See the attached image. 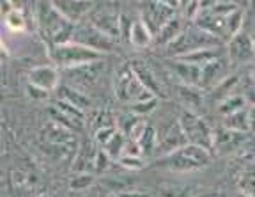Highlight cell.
<instances>
[{
	"instance_id": "cell-5",
	"label": "cell",
	"mask_w": 255,
	"mask_h": 197,
	"mask_svg": "<svg viewBox=\"0 0 255 197\" xmlns=\"http://www.w3.org/2000/svg\"><path fill=\"white\" fill-rule=\"evenodd\" d=\"M50 57H52L57 68H62L64 71L89 64V62H96V60H103V53H98L94 50L87 48V46L73 43V41L68 44H60V46L50 48Z\"/></svg>"
},
{
	"instance_id": "cell-12",
	"label": "cell",
	"mask_w": 255,
	"mask_h": 197,
	"mask_svg": "<svg viewBox=\"0 0 255 197\" xmlns=\"http://www.w3.org/2000/svg\"><path fill=\"white\" fill-rule=\"evenodd\" d=\"M227 55L236 64H245L255 59V43L248 34L239 32L227 43Z\"/></svg>"
},
{
	"instance_id": "cell-51",
	"label": "cell",
	"mask_w": 255,
	"mask_h": 197,
	"mask_svg": "<svg viewBox=\"0 0 255 197\" xmlns=\"http://www.w3.org/2000/svg\"><path fill=\"white\" fill-rule=\"evenodd\" d=\"M254 75H255V66H254Z\"/></svg>"
},
{
	"instance_id": "cell-29",
	"label": "cell",
	"mask_w": 255,
	"mask_h": 197,
	"mask_svg": "<svg viewBox=\"0 0 255 197\" xmlns=\"http://www.w3.org/2000/svg\"><path fill=\"white\" fill-rule=\"evenodd\" d=\"M126 142H128V139H126V135H124L123 132H117L116 135H114V139H112L110 142H108L107 146H105V151L108 153V157L112 158V160H119L121 157H123V153H124V148H126Z\"/></svg>"
},
{
	"instance_id": "cell-27",
	"label": "cell",
	"mask_w": 255,
	"mask_h": 197,
	"mask_svg": "<svg viewBox=\"0 0 255 197\" xmlns=\"http://www.w3.org/2000/svg\"><path fill=\"white\" fill-rule=\"evenodd\" d=\"M245 105H247V98L243 94H232V96H227L218 103V114L223 117L232 116V114L243 110Z\"/></svg>"
},
{
	"instance_id": "cell-9",
	"label": "cell",
	"mask_w": 255,
	"mask_h": 197,
	"mask_svg": "<svg viewBox=\"0 0 255 197\" xmlns=\"http://www.w3.org/2000/svg\"><path fill=\"white\" fill-rule=\"evenodd\" d=\"M179 5V2H149L145 4V9L142 11L140 18L151 28L152 36H156L167 21L175 18V7Z\"/></svg>"
},
{
	"instance_id": "cell-39",
	"label": "cell",
	"mask_w": 255,
	"mask_h": 197,
	"mask_svg": "<svg viewBox=\"0 0 255 197\" xmlns=\"http://www.w3.org/2000/svg\"><path fill=\"white\" fill-rule=\"evenodd\" d=\"M117 164L124 169H129V171H140L145 167V160L142 157H128V155H123V157L117 160Z\"/></svg>"
},
{
	"instance_id": "cell-24",
	"label": "cell",
	"mask_w": 255,
	"mask_h": 197,
	"mask_svg": "<svg viewBox=\"0 0 255 197\" xmlns=\"http://www.w3.org/2000/svg\"><path fill=\"white\" fill-rule=\"evenodd\" d=\"M152 37L154 36H152L151 28L145 25V21H143L142 18L133 21L131 32H129V41H131L133 46H136V48H145V46L151 44Z\"/></svg>"
},
{
	"instance_id": "cell-21",
	"label": "cell",
	"mask_w": 255,
	"mask_h": 197,
	"mask_svg": "<svg viewBox=\"0 0 255 197\" xmlns=\"http://www.w3.org/2000/svg\"><path fill=\"white\" fill-rule=\"evenodd\" d=\"M133 68V71H135V75L138 77V80L142 82V85L145 89H147L149 93L152 94V96L156 98H163V91H161V87H159V82L158 78L154 77V73L151 71V68H149L145 62H140V60H133V62H129Z\"/></svg>"
},
{
	"instance_id": "cell-40",
	"label": "cell",
	"mask_w": 255,
	"mask_h": 197,
	"mask_svg": "<svg viewBox=\"0 0 255 197\" xmlns=\"http://www.w3.org/2000/svg\"><path fill=\"white\" fill-rule=\"evenodd\" d=\"M112 158L108 157V153L105 151L103 148H100V151H98V158H96V173L101 174V173H107L108 169H110V165H112Z\"/></svg>"
},
{
	"instance_id": "cell-47",
	"label": "cell",
	"mask_w": 255,
	"mask_h": 197,
	"mask_svg": "<svg viewBox=\"0 0 255 197\" xmlns=\"http://www.w3.org/2000/svg\"><path fill=\"white\" fill-rule=\"evenodd\" d=\"M248 121H250V132L255 135V103L248 109Z\"/></svg>"
},
{
	"instance_id": "cell-8",
	"label": "cell",
	"mask_w": 255,
	"mask_h": 197,
	"mask_svg": "<svg viewBox=\"0 0 255 197\" xmlns=\"http://www.w3.org/2000/svg\"><path fill=\"white\" fill-rule=\"evenodd\" d=\"M121 14L116 4H96L89 14V21L110 37L121 36Z\"/></svg>"
},
{
	"instance_id": "cell-35",
	"label": "cell",
	"mask_w": 255,
	"mask_h": 197,
	"mask_svg": "<svg viewBox=\"0 0 255 197\" xmlns=\"http://www.w3.org/2000/svg\"><path fill=\"white\" fill-rule=\"evenodd\" d=\"M140 148H142L143 153H151V151H156V144H158V132L152 125L147 126L145 133L142 135V139L138 141Z\"/></svg>"
},
{
	"instance_id": "cell-23",
	"label": "cell",
	"mask_w": 255,
	"mask_h": 197,
	"mask_svg": "<svg viewBox=\"0 0 255 197\" xmlns=\"http://www.w3.org/2000/svg\"><path fill=\"white\" fill-rule=\"evenodd\" d=\"M48 116H50V121H53V123L71 130V132H75V133H78L80 130L84 128V119H78V117L71 116V114H66L64 110L57 109L55 105H53V107H48Z\"/></svg>"
},
{
	"instance_id": "cell-14",
	"label": "cell",
	"mask_w": 255,
	"mask_h": 197,
	"mask_svg": "<svg viewBox=\"0 0 255 197\" xmlns=\"http://www.w3.org/2000/svg\"><path fill=\"white\" fill-rule=\"evenodd\" d=\"M245 142V133L234 132L225 126L213 130V151L218 155L232 153Z\"/></svg>"
},
{
	"instance_id": "cell-20",
	"label": "cell",
	"mask_w": 255,
	"mask_h": 197,
	"mask_svg": "<svg viewBox=\"0 0 255 197\" xmlns=\"http://www.w3.org/2000/svg\"><path fill=\"white\" fill-rule=\"evenodd\" d=\"M57 100H62L66 103L73 105L76 109H80L82 112L89 110L92 107V100L84 93V91H80L78 87H73V85H60L57 89Z\"/></svg>"
},
{
	"instance_id": "cell-41",
	"label": "cell",
	"mask_w": 255,
	"mask_h": 197,
	"mask_svg": "<svg viewBox=\"0 0 255 197\" xmlns=\"http://www.w3.org/2000/svg\"><path fill=\"white\" fill-rule=\"evenodd\" d=\"M202 11V4L200 2H186L184 4V18L190 21H195L197 16Z\"/></svg>"
},
{
	"instance_id": "cell-22",
	"label": "cell",
	"mask_w": 255,
	"mask_h": 197,
	"mask_svg": "<svg viewBox=\"0 0 255 197\" xmlns=\"http://www.w3.org/2000/svg\"><path fill=\"white\" fill-rule=\"evenodd\" d=\"M183 30L184 28H183L181 18L179 16L172 18L170 21H167L163 27L159 28V32L154 36V43L158 44V46H168V44H172L181 34H183Z\"/></svg>"
},
{
	"instance_id": "cell-50",
	"label": "cell",
	"mask_w": 255,
	"mask_h": 197,
	"mask_svg": "<svg viewBox=\"0 0 255 197\" xmlns=\"http://www.w3.org/2000/svg\"><path fill=\"white\" fill-rule=\"evenodd\" d=\"M238 197H254V196H248V194H243V192H239Z\"/></svg>"
},
{
	"instance_id": "cell-52",
	"label": "cell",
	"mask_w": 255,
	"mask_h": 197,
	"mask_svg": "<svg viewBox=\"0 0 255 197\" xmlns=\"http://www.w3.org/2000/svg\"><path fill=\"white\" fill-rule=\"evenodd\" d=\"M41 197H48V196H41Z\"/></svg>"
},
{
	"instance_id": "cell-17",
	"label": "cell",
	"mask_w": 255,
	"mask_h": 197,
	"mask_svg": "<svg viewBox=\"0 0 255 197\" xmlns=\"http://www.w3.org/2000/svg\"><path fill=\"white\" fill-rule=\"evenodd\" d=\"M98 151L100 146L94 141H84L80 144L78 153L75 155V162H73V171L78 173H87L89 169H96V158H98Z\"/></svg>"
},
{
	"instance_id": "cell-36",
	"label": "cell",
	"mask_w": 255,
	"mask_h": 197,
	"mask_svg": "<svg viewBox=\"0 0 255 197\" xmlns=\"http://www.w3.org/2000/svg\"><path fill=\"white\" fill-rule=\"evenodd\" d=\"M156 107H158V98H149V100L138 101V103L128 105V110L140 117V116H145V114H151Z\"/></svg>"
},
{
	"instance_id": "cell-31",
	"label": "cell",
	"mask_w": 255,
	"mask_h": 197,
	"mask_svg": "<svg viewBox=\"0 0 255 197\" xmlns=\"http://www.w3.org/2000/svg\"><path fill=\"white\" fill-rule=\"evenodd\" d=\"M239 190L243 194L255 197V164L245 167V171L239 176Z\"/></svg>"
},
{
	"instance_id": "cell-46",
	"label": "cell",
	"mask_w": 255,
	"mask_h": 197,
	"mask_svg": "<svg viewBox=\"0 0 255 197\" xmlns=\"http://www.w3.org/2000/svg\"><path fill=\"white\" fill-rule=\"evenodd\" d=\"M117 197H149V196L145 192H138V190H121V192H117Z\"/></svg>"
},
{
	"instance_id": "cell-28",
	"label": "cell",
	"mask_w": 255,
	"mask_h": 197,
	"mask_svg": "<svg viewBox=\"0 0 255 197\" xmlns=\"http://www.w3.org/2000/svg\"><path fill=\"white\" fill-rule=\"evenodd\" d=\"M179 98L186 103V110H197L202 107V96L197 91V87H190V85H181L179 87Z\"/></svg>"
},
{
	"instance_id": "cell-37",
	"label": "cell",
	"mask_w": 255,
	"mask_h": 197,
	"mask_svg": "<svg viewBox=\"0 0 255 197\" xmlns=\"http://www.w3.org/2000/svg\"><path fill=\"white\" fill-rule=\"evenodd\" d=\"M140 119H142V117L135 116V114H131L129 110H128L126 116H121L119 119H117V128H119L124 135H129V132L133 130V126H135Z\"/></svg>"
},
{
	"instance_id": "cell-4",
	"label": "cell",
	"mask_w": 255,
	"mask_h": 197,
	"mask_svg": "<svg viewBox=\"0 0 255 197\" xmlns=\"http://www.w3.org/2000/svg\"><path fill=\"white\" fill-rule=\"evenodd\" d=\"M114 93H116L117 100L126 105H133V103H138V101L149 100V98H156L142 85V82L138 80V77L133 71L131 64L121 66L116 71V77H114Z\"/></svg>"
},
{
	"instance_id": "cell-43",
	"label": "cell",
	"mask_w": 255,
	"mask_h": 197,
	"mask_svg": "<svg viewBox=\"0 0 255 197\" xmlns=\"http://www.w3.org/2000/svg\"><path fill=\"white\" fill-rule=\"evenodd\" d=\"M55 107H57V109H60V110H64L66 114H71V116L78 117V119H84V116H85V112H82L80 109H76V107H73V105L66 103V101H62V100H57Z\"/></svg>"
},
{
	"instance_id": "cell-15",
	"label": "cell",
	"mask_w": 255,
	"mask_h": 197,
	"mask_svg": "<svg viewBox=\"0 0 255 197\" xmlns=\"http://www.w3.org/2000/svg\"><path fill=\"white\" fill-rule=\"evenodd\" d=\"M59 12L62 14L66 20H69L71 23L78 25L84 21V18L87 14H91V11L94 9V2H82V0H59V2H53Z\"/></svg>"
},
{
	"instance_id": "cell-2",
	"label": "cell",
	"mask_w": 255,
	"mask_h": 197,
	"mask_svg": "<svg viewBox=\"0 0 255 197\" xmlns=\"http://www.w3.org/2000/svg\"><path fill=\"white\" fill-rule=\"evenodd\" d=\"M209 162H211V151L195 144H186L175 153L159 158L156 164L175 173H190V171L204 169Z\"/></svg>"
},
{
	"instance_id": "cell-1",
	"label": "cell",
	"mask_w": 255,
	"mask_h": 197,
	"mask_svg": "<svg viewBox=\"0 0 255 197\" xmlns=\"http://www.w3.org/2000/svg\"><path fill=\"white\" fill-rule=\"evenodd\" d=\"M34 12H36L37 30L50 48L71 43L76 25L66 20L53 5V2H39Z\"/></svg>"
},
{
	"instance_id": "cell-11",
	"label": "cell",
	"mask_w": 255,
	"mask_h": 197,
	"mask_svg": "<svg viewBox=\"0 0 255 197\" xmlns=\"http://www.w3.org/2000/svg\"><path fill=\"white\" fill-rule=\"evenodd\" d=\"M105 60H96V62H89V64L78 66V68L73 69H66V77H68L69 82H73V87L76 85H84V87H89V85H94L96 82L100 80V77L105 71Z\"/></svg>"
},
{
	"instance_id": "cell-16",
	"label": "cell",
	"mask_w": 255,
	"mask_h": 197,
	"mask_svg": "<svg viewBox=\"0 0 255 197\" xmlns=\"http://www.w3.org/2000/svg\"><path fill=\"white\" fill-rule=\"evenodd\" d=\"M41 144H75L76 141V133L71 130L64 128V126L57 125L53 121H48L46 125L41 128L39 132Z\"/></svg>"
},
{
	"instance_id": "cell-25",
	"label": "cell",
	"mask_w": 255,
	"mask_h": 197,
	"mask_svg": "<svg viewBox=\"0 0 255 197\" xmlns=\"http://www.w3.org/2000/svg\"><path fill=\"white\" fill-rule=\"evenodd\" d=\"M177 59L184 60V62H190V64H195V66H206L209 62L216 59H222V48H206V50H199V52H193V53H188V55L183 57H177Z\"/></svg>"
},
{
	"instance_id": "cell-3",
	"label": "cell",
	"mask_w": 255,
	"mask_h": 197,
	"mask_svg": "<svg viewBox=\"0 0 255 197\" xmlns=\"http://www.w3.org/2000/svg\"><path fill=\"white\" fill-rule=\"evenodd\" d=\"M206 48H222V41L218 37L211 36V34H207L206 30L199 28L197 25H193L191 28H184L183 34L167 46V50L174 59Z\"/></svg>"
},
{
	"instance_id": "cell-38",
	"label": "cell",
	"mask_w": 255,
	"mask_h": 197,
	"mask_svg": "<svg viewBox=\"0 0 255 197\" xmlns=\"http://www.w3.org/2000/svg\"><path fill=\"white\" fill-rule=\"evenodd\" d=\"M92 174L91 173H78L75 174L71 181H69V189L71 190H85L92 185Z\"/></svg>"
},
{
	"instance_id": "cell-7",
	"label": "cell",
	"mask_w": 255,
	"mask_h": 197,
	"mask_svg": "<svg viewBox=\"0 0 255 197\" xmlns=\"http://www.w3.org/2000/svg\"><path fill=\"white\" fill-rule=\"evenodd\" d=\"M73 43L87 46V48L94 50L98 53L112 52L114 50V37L101 32L100 28H96L91 21H82V23L76 25Z\"/></svg>"
},
{
	"instance_id": "cell-45",
	"label": "cell",
	"mask_w": 255,
	"mask_h": 197,
	"mask_svg": "<svg viewBox=\"0 0 255 197\" xmlns=\"http://www.w3.org/2000/svg\"><path fill=\"white\" fill-rule=\"evenodd\" d=\"M131 27H133V21L129 20L128 14H121V37H129V32H131Z\"/></svg>"
},
{
	"instance_id": "cell-33",
	"label": "cell",
	"mask_w": 255,
	"mask_h": 197,
	"mask_svg": "<svg viewBox=\"0 0 255 197\" xmlns=\"http://www.w3.org/2000/svg\"><path fill=\"white\" fill-rule=\"evenodd\" d=\"M119 132V128H117V125H101L98 126V130L94 132V142L100 148H105V146L108 144V142L114 139V135Z\"/></svg>"
},
{
	"instance_id": "cell-26",
	"label": "cell",
	"mask_w": 255,
	"mask_h": 197,
	"mask_svg": "<svg viewBox=\"0 0 255 197\" xmlns=\"http://www.w3.org/2000/svg\"><path fill=\"white\" fill-rule=\"evenodd\" d=\"M223 126L229 130H234L239 133L250 132V121H248V109L239 110V112L232 114V116L223 117Z\"/></svg>"
},
{
	"instance_id": "cell-44",
	"label": "cell",
	"mask_w": 255,
	"mask_h": 197,
	"mask_svg": "<svg viewBox=\"0 0 255 197\" xmlns=\"http://www.w3.org/2000/svg\"><path fill=\"white\" fill-rule=\"evenodd\" d=\"M123 155H128V157H142L143 151H142V148H140L138 142L129 141V139H128L126 148H124V153Z\"/></svg>"
},
{
	"instance_id": "cell-13",
	"label": "cell",
	"mask_w": 255,
	"mask_h": 197,
	"mask_svg": "<svg viewBox=\"0 0 255 197\" xmlns=\"http://www.w3.org/2000/svg\"><path fill=\"white\" fill-rule=\"evenodd\" d=\"M28 84L37 85L44 91H55L60 87V71L55 66H34L27 73Z\"/></svg>"
},
{
	"instance_id": "cell-42",
	"label": "cell",
	"mask_w": 255,
	"mask_h": 197,
	"mask_svg": "<svg viewBox=\"0 0 255 197\" xmlns=\"http://www.w3.org/2000/svg\"><path fill=\"white\" fill-rule=\"evenodd\" d=\"M48 91H44V89L37 87V85H32V84H27V96L30 98V100H36V101H43L48 98Z\"/></svg>"
},
{
	"instance_id": "cell-49",
	"label": "cell",
	"mask_w": 255,
	"mask_h": 197,
	"mask_svg": "<svg viewBox=\"0 0 255 197\" xmlns=\"http://www.w3.org/2000/svg\"><path fill=\"white\" fill-rule=\"evenodd\" d=\"M101 197H117V194H114V192H108V194H103Z\"/></svg>"
},
{
	"instance_id": "cell-34",
	"label": "cell",
	"mask_w": 255,
	"mask_h": 197,
	"mask_svg": "<svg viewBox=\"0 0 255 197\" xmlns=\"http://www.w3.org/2000/svg\"><path fill=\"white\" fill-rule=\"evenodd\" d=\"M245 21V11L241 7L238 11L231 12L227 16V32H229V41L232 39L234 36H238L241 32V27H243Z\"/></svg>"
},
{
	"instance_id": "cell-30",
	"label": "cell",
	"mask_w": 255,
	"mask_h": 197,
	"mask_svg": "<svg viewBox=\"0 0 255 197\" xmlns=\"http://www.w3.org/2000/svg\"><path fill=\"white\" fill-rule=\"evenodd\" d=\"M4 23L12 32H23V30H27V20H25V12L21 9L14 7L9 14H5Z\"/></svg>"
},
{
	"instance_id": "cell-18",
	"label": "cell",
	"mask_w": 255,
	"mask_h": 197,
	"mask_svg": "<svg viewBox=\"0 0 255 197\" xmlns=\"http://www.w3.org/2000/svg\"><path fill=\"white\" fill-rule=\"evenodd\" d=\"M225 62H223V59H216L213 60V62H209V64L202 66V71H200V84L199 87L200 89H215L216 85L220 84V82L225 80Z\"/></svg>"
},
{
	"instance_id": "cell-48",
	"label": "cell",
	"mask_w": 255,
	"mask_h": 197,
	"mask_svg": "<svg viewBox=\"0 0 255 197\" xmlns=\"http://www.w3.org/2000/svg\"><path fill=\"white\" fill-rule=\"evenodd\" d=\"M197 197H220L218 194H202V196H197Z\"/></svg>"
},
{
	"instance_id": "cell-19",
	"label": "cell",
	"mask_w": 255,
	"mask_h": 197,
	"mask_svg": "<svg viewBox=\"0 0 255 197\" xmlns=\"http://www.w3.org/2000/svg\"><path fill=\"white\" fill-rule=\"evenodd\" d=\"M172 71L175 73V77L179 78L183 85H190V87H199L200 84V71L202 68L190 62H184L181 59H174L170 62Z\"/></svg>"
},
{
	"instance_id": "cell-10",
	"label": "cell",
	"mask_w": 255,
	"mask_h": 197,
	"mask_svg": "<svg viewBox=\"0 0 255 197\" xmlns=\"http://www.w3.org/2000/svg\"><path fill=\"white\" fill-rule=\"evenodd\" d=\"M186 144H190V142H188L186 135H184L183 126H181L179 119H175V121H172V123H168V125H165L161 132H158L156 151H158L159 155L167 157V155L175 153L177 149H181Z\"/></svg>"
},
{
	"instance_id": "cell-6",
	"label": "cell",
	"mask_w": 255,
	"mask_h": 197,
	"mask_svg": "<svg viewBox=\"0 0 255 197\" xmlns=\"http://www.w3.org/2000/svg\"><path fill=\"white\" fill-rule=\"evenodd\" d=\"M179 123L184 130L190 144L200 146V148L213 151V128L206 123L202 116H199L193 110L184 109L179 116Z\"/></svg>"
},
{
	"instance_id": "cell-32",
	"label": "cell",
	"mask_w": 255,
	"mask_h": 197,
	"mask_svg": "<svg viewBox=\"0 0 255 197\" xmlns=\"http://www.w3.org/2000/svg\"><path fill=\"white\" fill-rule=\"evenodd\" d=\"M239 82V77H236V75H232V77H227L223 82H220L218 85H216L215 89H213V94H215L216 98H218V103L222 100H225L227 96H232V91H234V87L238 85Z\"/></svg>"
}]
</instances>
